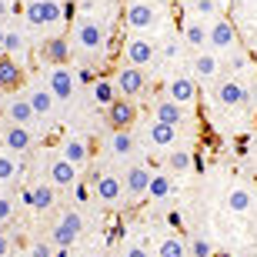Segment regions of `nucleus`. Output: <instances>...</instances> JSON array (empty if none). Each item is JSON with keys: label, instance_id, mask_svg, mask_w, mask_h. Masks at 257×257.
Masks as SVG:
<instances>
[{"label": "nucleus", "instance_id": "10", "mask_svg": "<svg viewBox=\"0 0 257 257\" xmlns=\"http://www.w3.org/2000/svg\"><path fill=\"white\" fill-rule=\"evenodd\" d=\"M97 197L104 200L107 207H117L120 200H124V194H127V187H124V177H117V174H104L100 181H97Z\"/></svg>", "mask_w": 257, "mask_h": 257}, {"label": "nucleus", "instance_id": "31", "mask_svg": "<svg viewBox=\"0 0 257 257\" xmlns=\"http://www.w3.org/2000/svg\"><path fill=\"white\" fill-rule=\"evenodd\" d=\"M154 254L157 257H187V244H184L181 237H164Z\"/></svg>", "mask_w": 257, "mask_h": 257}, {"label": "nucleus", "instance_id": "29", "mask_svg": "<svg viewBox=\"0 0 257 257\" xmlns=\"http://www.w3.org/2000/svg\"><path fill=\"white\" fill-rule=\"evenodd\" d=\"M107 151L114 154V157H127V154L134 151L131 131H114V134H110V141H107Z\"/></svg>", "mask_w": 257, "mask_h": 257}, {"label": "nucleus", "instance_id": "23", "mask_svg": "<svg viewBox=\"0 0 257 257\" xmlns=\"http://www.w3.org/2000/svg\"><path fill=\"white\" fill-rule=\"evenodd\" d=\"M147 137H151V144H154V147H174V141H177V127L161 124V120H154V124L147 127Z\"/></svg>", "mask_w": 257, "mask_h": 257}, {"label": "nucleus", "instance_id": "3", "mask_svg": "<svg viewBox=\"0 0 257 257\" xmlns=\"http://www.w3.org/2000/svg\"><path fill=\"white\" fill-rule=\"evenodd\" d=\"M24 17H27L30 27H50V24L64 20V7L57 0H27L24 4Z\"/></svg>", "mask_w": 257, "mask_h": 257}, {"label": "nucleus", "instance_id": "22", "mask_svg": "<svg viewBox=\"0 0 257 257\" xmlns=\"http://www.w3.org/2000/svg\"><path fill=\"white\" fill-rule=\"evenodd\" d=\"M184 44L194 50H207V24L200 17H191L184 24Z\"/></svg>", "mask_w": 257, "mask_h": 257}, {"label": "nucleus", "instance_id": "14", "mask_svg": "<svg viewBox=\"0 0 257 257\" xmlns=\"http://www.w3.org/2000/svg\"><path fill=\"white\" fill-rule=\"evenodd\" d=\"M40 57L47 60L50 67H67V60H70V40L67 37H47L44 47H40Z\"/></svg>", "mask_w": 257, "mask_h": 257}, {"label": "nucleus", "instance_id": "26", "mask_svg": "<svg viewBox=\"0 0 257 257\" xmlns=\"http://www.w3.org/2000/svg\"><path fill=\"white\" fill-rule=\"evenodd\" d=\"M54 104H57V97L50 94V87H37V90L30 94V107H34V114H37V117L54 114Z\"/></svg>", "mask_w": 257, "mask_h": 257}, {"label": "nucleus", "instance_id": "19", "mask_svg": "<svg viewBox=\"0 0 257 257\" xmlns=\"http://www.w3.org/2000/svg\"><path fill=\"white\" fill-rule=\"evenodd\" d=\"M47 177H50V184L54 187H77V167L70 161H64V157H57V161L50 164V171H47Z\"/></svg>", "mask_w": 257, "mask_h": 257}, {"label": "nucleus", "instance_id": "43", "mask_svg": "<svg viewBox=\"0 0 257 257\" xmlns=\"http://www.w3.org/2000/svg\"><path fill=\"white\" fill-rule=\"evenodd\" d=\"M7 250H10V240L7 234H0V257H7Z\"/></svg>", "mask_w": 257, "mask_h": 257}, {"label": "nucleus", "instance_id": "6", "mask_svg": "<svg viewBox=\"0 0 257 257\" xmlns=\"http://www.w3.org/2000/svg\"><path fill=\"white\" fill-rule=\"evenodd\" d=\"M80 230H84V217H80L77 210H67L64 217L54 224V230H50V240H54L57 247H70V244L80 237Z\"/></svg>", "mask_w": 257, "mask_h": 257}, {"label": "nucleus", "instance_id": "37", "mask_svg": "<svg viewBox=\"0 0 257 257\" xmlns=\"http://www.w3.org/2000/svg\"><path fill=\"white\" fill-rule=\"evenodd\" d=\"M124 257H157L147 244H127V250H124Z\"/></svg>", "mask_w": 257, "mask_h": 257}, {"label": "nucleus", "instance_id": "27", "mask_svg": "<svg viewBox=\"0 0 257 257\" xmlns=\"http://www.w3.org/2000/svg\"><path fill=\"white\" fill-rule=\"evenodd\" d=\"M227 210L230 214H250V207H254V197H250V191H244V187H234V191L227 194Z\"/></svg>", "mask_w": 257, "mask_h": 257}, {"label": "nucleus", "instance_id": "12", "mask_svg": "<svg viewBox=\"0 0 257 257\" xmlns=\"http://www.w3.org/2000/svg\"><path fill=\"white\" fill-rule=\"evenodd\" d=\"M151 181H154V171H151V167H144V164H134L131 171L124 174V187H127L131 197H147Z\"/></svg>", "mask_w": 257, "mask_h": 257}, {"label": "nucleus", "instance_id": "1", "mask_svg": "<svg viewBox=\"0 0 257 257\" xmlns=\"http://www.w3.org/2000/svg\"><path fill=\"white\" fill-rule=\"evenodd\" d=\"M70 40H74L84 54H100V50H104V44H107V30H104V24H100V20L84 17V20H77V24H74Z\"/></svg>", "mask_w": 257, "mask_h": 257}, {"label": "nucleus", "instance_id": "4", "mask_svg": "<svg viewBox=\"0 0 257 257\" xmlns=\"http://www.w3.org/2000/svg\"><path fill=\"white\" fill-rule=\"evenodd\" d=\"M124 54H127V64L131 67H151L157 60V44L147 34H134V37H127Z\"/></svg>", "mask_w": 257, "mask_h": 257}, {"label": "nucleus", "instance_id": "44", "mask_svg": "<svg viewBox=\"0 0 257 257\" xmlns=\"http://www.w3.org/2000/svg\"><path fill=\"white\" fill-rule=\"evenodd\" d=\"M74 14H77V7H74V4H70V0H67V4H64V20H70V17H74Z\"/></svg>", "mask_w": 257, "mask_h": 257}, {"label": "nucleus", "instance_id": "39", "mask_svg": "<svg viewBox=\"0 0 257 257\" xmlns=\"http://www.w3.org/2000/svg\"><path fill=\"white\" fill-rule=\"evenodd\" d=\"M181 47H184V40H167L161 54H164L167 60H177V57H181Z\"/></svg>", "mask_w": 257, "mask_h": 257}, {"label": "nucleus", "instance_id": "34", "mask_svg": "<svg viewBox=\"0 0 257 257\" xmlns=\"http://www.w3.org/2000/svg\"><path fill=\"white\" fill-rule=\"evenodd\" d=\"M187 254L191 257H214V247H210V240L204 234H194L191 244H187Z\"/></svg>", "mask_w": 257, "mask_h": 257}, {"label": "nucleus", "instance_id": "8", "mask_svg": "<svg viewBox=\"0 0 257 257\" xmlns=\"http://www.w3.org/2000/svg\"><path fill=\"white\" fill-rule=\"evenodd\" d=\"M47 87L57 100H70V97H74V87H77L74 70H70V67H50L47 70Z\"/></svg>", "mask_w": 257, "mask_h": 257}, {"label": "nucleus", "instance_id": "21", "mask_svg": "<svg viewBox=\"0 0 257 257\" xmlns=\"http://www.w3.org/2000/svg\"><path fill=\"white\" fill-rule=\"evenodd\" d=\"M60 157L70 161L74 167H80V164L90 161V147H87V141H80V137H67V141L60 144Z\"/></svg>", "mask_w": 257, "mask_h": 257}, {"label": "nucleus", "instance_id": "35", "mask_svg": "<svg viewBox=\"0 0 257 257\" xmlns=\"http://www.w3.org/2000/svg\"><path fill=\"white\" fill-rule=\"evenodd\" d=\"M191 7L197 17H210L214 20V14H217V0H191Z\"/></svg>", "mask_w": 257, "mask_h": 257}, {"label": "nucleus", "instance_id": "40", "mask_svg": "<svg viewBox=\"0 0 257 257\" xmlns=\"http://www.w3.org/2000/svg\"><path fill=\"white\" fill-rule=\"evenodd\" d=\"M74 77H77V80H80V84H87V87H94V80H97V77H94V70H90V67H80V70H74Z\"/></svg>", "mask_w": 257, "mask_h": 257}, {"label": "nucleus", "instance_id": "45", "mask_svg": "<svg viewBox=\"0 0 257 257\" xmlns=\"http://www.w3.org/2000/svg\"><path fill=\"white\" fill-rule=\"evenodd\" d=\"M10 10H14V7H10V0H0V17H7Z\"/></svg>", "mask_w": 257, "mask_h": 257}, {"label": "nucleus", "instance_id": "2", "mask_svg": "<svg viewBox=\"0 0 257 257\" xmlns=\"http://www.w3.org/2000/svg\"><path fill=\"white\" fill-rule=\"evenodd\" d=\"M207 47L214 54H227V50L237 47V27L230 24L227 17H214L207 24Z\"/></svg>", "mask_w": 257, "mask_h": 257}, {"label": "nucleus", "instance_id": "28", "mask_svg": "<svg viewBox=\"0 0 257 257\" xmlns=\"http://www.w3.org/2000/svg\"><path fill=\"white\" fill-rule=\"evenodd\" d=\"M30 191H34V210H40V214H44V210H50V207H54V197H57V187H54L50 181L37 184V187H30Z\"/></svg>", "mask_w": 257, "mask_h": 257}, {"label": "nucleus", "instance_id": "30", "mask_svg": "<svg viewBox=\"0 0 257 257\" xmlns=\"http://www.w3.org/2000/svg\"><path fill=\"white\" fill-rule=\"evenodd\" d=\"M20 177V164L10 151H0V184H14Z\"/></svg>", "mask_w": 257, "mask_h": 257}, {"label": "nucleus", "instance_id": "38", "mask_svg": "<svg viewBox=\"0 0 257 257\" xmlns=\"http://www.w3.org/2000/svg\"><path fill=\"white\" fill-rule=\"evenodd\" d=\"M27 254H30V257H54V247H50L47 240H37V244H30Z\"/></svg>", "mask_w": 257, "mask_h": 257}, {"label": "nucleus", "instance_id": "11", "mask_svg": "<svg viewBox=\"0 0 257 257\" xmlns=\"http://www.w3.org/2000/svg\"><path fill=\"white\" fill-rule=\"evenodd\" d=\"M134 120H137V107H134L127 97H117L114 104L107 107V124L114 127V131H127Z\"/></svg>", "mask_w": 257, "mask_h": 257}, {"label": "nucleus", "instance_id": "7", "mask_svg": "<svg viewBox=\"0 0 257 257\" xmlns=\"http://www.w3.org/2000/svg\"><path fill=\"white\" fill-rule=\"evenodd\" d=\"M117 90L124 97H137V94H144L147 90V70L144 67H120L117 70Z\"/></svg>", "mask_w": 257, "mask_h": 257}, {"label": "nucleus", "instance_id": "32", "mask_svg": "<svg viewBox=\"0 0 257 257\" xmlns=\"http://www.w3.org/2000/svg\"><path fill=\"white\" fill-rule=\"evenodd\" d=\"M167 167H171L174 174H181V171H187V167H194L191 151H184V147H174V151H167Z\"/></svg>", "mask_w": 257, "mask_h": 257}, {"label": "nucleus", "instance_id": "5", "mask_svg": "<svg viewBox=\"0 0 257 257\" xmlns=\"http://www.w3.org/2000/svg\"><path fill=\"white\" fill-rule=\"evenodd\" d=\"M124 24L134 30V34H147V30L157 24V10L147 0H131L124 7Z\"/></svg>", "mask_w": 257, "mask_h": 257}, {"label": "nucleus", "instance_id": "41", "mask_svg": "<svg viewBox=\"0 0 257 257\" xmlns=\"http://www.w3.org/2000/svg\"><path fill=\"white\" fill-rule=\"evenodd\" d=\"M74 197H77V204H84V200H87V187H84V184H77V187H74Z\"/></svg>", "mask_w": 257, "mask_h": 257}, {"label": "nucleus", "instance_id": "9", "mask_svg": "<svg viewBox=\"0 0 257 257\" xmlns=\"http://www.w3.org/2000/svg\"><path fill=\"white\" fill-rule=\"evenodd\" d=\"M247 97L250 94H247V87L240 84V80H220L217 90H214V100H217L220 107H227V110L230 107H244Z\"/></svg>", "mask_w": 257, "mask_h": 257}, {"label": "nucleus", "instance_id": "24", "mask_svg": "<svg viewBox=\"0 0 257 257\" xmlns=\"http://www.w3.org/2000/svg\"><path fill=\"white\" fill-rule=\"evenodd\" d=\"M147 197H151V200H167V197H174V177H171V174H167V171H157V174H154Z\"/></svg>", "mask_w": 257, "mask_h": 257}, {"label": "nucleus", "instance_id": "36", "mask_svg": "<svg viewBox=\"0 0 257 257\" xmlns=\"http://www.w3.org/2000/svg\"><path fill=\"white\" fill-rule=\"evenodd\" d=\"M14 210H17L14 197H10V194H0V224H7V220H14Z\"/></svg>", "mask_w": 257, "mask_h": 257}, {"label": "nucleus", "instance_id": "13", "mask_svg": "<svg viewBox=\"0 0 257 257\" xmlns=\"http://www.w3.org/2000/svg\"><path fill=\"white\" fill-rule=\"evenodd\" d=\"M4 117H7V124L30 127L37 114H34V107H30V97H10L7 104H4Z\"/></svg>", "mask_w": 257, "mask_h": 257}, {"label": "nucleus", "instance_id": "18", "mask_svg": "<svg viewBox=\"0 0 257 257\" xmlns=\"http://www.w3.org/2000/svg\"><path fill=\"white\" fill-rule=\"evenodd\" d=\"M167 97L171 100H177V104H191V100H197V84H194V77L181 74V77H174L171 84H167Z\"/></svg>", "mask_w": 257, "mask_h": 257}, {"label": "nucleus", "instance_id": "17", "mask_svg": "<svg viewBox=\"0 0 257 257\" xmlns=\"http://www.w3.org/2000/svg\"><path fill=\"white\" fill-rule=\"evenodd\" d=\"M20 84H24V67H20V60L0 54V90H17Z\"/></svg>", "mask_w": 257, "mask_h": 257}, {"label": "nucleus", "instance_id": "15", "mask_svg": "<svg viewBox=\"0 0 257 257\" xmlns=\"http://www.w3.org/2000/svg\"><path fill=\"white\" fill-rule=\"evenodd\" d=\"M191 70L197 74V80H214L220 74V57L214 50H197L191 60Z\"/></svg>", "mask_w": 257, "mask_h": 257}, {"label": "nucleus", "instance_id": "33", "mask_svg": "<svg viewBox=\"0 0 257 257\" xmlns=\"http://www.w3.org/2000/svg\"><path fill=\"white\" fill-rule=\"evenodd\" d=\"M24 50H27V40H24V34L10 27V30H7V40H4V54H7V57H20Z\"/></svg>", "mask_w": 257, "mask_h": 257}, {"label": "nucleus", "instance_id": "20", "mask_svg": "<svg viewBox=\"0 0 257 257\" xmlns=\"http://www.w3.org/2000/svg\"><path fill=\"white\" fill-rule=\"evenodd\" d=\"M154 120H161V124L177 127V124H184V107L177 104V100H171V97L164 94L161 100L154 104Z\"/></svg>", "mask_w": 257, "mask_h": 257}, {"label": "nucleus", "instance_id": "46", "mask_svg": "<svg viewBox=\"0 0 257 257\" xmlns=\"http://www.w3.org/2000/svg\"><path fill=\"white\" fill-rule=\"evenodd\" d=\"M54 257H70V247H57V250H54Z\"/></svg>", "mask_w": 257, "mask_h": 257}, {"label": "nucleus", "instance_id": "47", "mask_svg": "<svg viewBox=\"0 0 257 257\" xmlns=\"http://www.w3.org/2000/svg\"><path fill=\"white\" fill-rule=\"evenodd\" d=\"M4 40H7V27H0V50H4Z\"/></svg>", "mask_w": 257, "mask_h": 257}, {"label": "nucleus", "instance_id": "25", "mask_svg": "<svg viewBox=\"0 0 257 257\" xmlns=\"http://www.w3.org/2000/svg\"><path fill=\"white\" fill-rule=\"evenodd\" d=\"M90 97H94L100 107H110L117 100V84H114V80H107V77H97L94 87H90Z\"/></svg>", "mask_w": 257, "mask_h": 257}, {"label": "nucleus", "instance_id": "42", "mask_svg": "<svg viewBox=\"0 0 257 257\" xmlns=\"http://www.w3.org/2000/svg\"><path fill=\"white\" fill-rule=\"evenodd\" d=\"M167 224H171V227H181V214L171 210V214H167Z\"/></svg>", "mask_w": 257, "mask_h": 257}, {"label": "nucleus", "instance_id": "16", "mask_svg": "<svg viewBox=\"0 0 257 257\" xmlns=\"http://www.w3.org/2000/svg\"><path fill=\"white\" fill-rule=\"evenodd\" d=\"M30 144H34V134H30V127H20V124H7V127H4V147H7L10 154L30 151Z\"/></svg>", "mask_w": 257, "mask_h": 257}]
</instances>
